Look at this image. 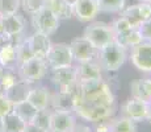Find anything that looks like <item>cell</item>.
Returning <instances> with one entry per match:
<instances>
[{
	"label": "cell",
	"mask_w": 151,
	"mask_h": 132,
	"mask_svg": "<svg viewBox=\"0 0 151 132\" xmlns=\"http://www.w3.org/2000/svg\"><path fill=\"white\" fill-rule=\"evenodd\" d=\"M32 57H34V55H33V53H32L30 48H29L27 39H25L17 45V66H20L21 63L27 62V61L30 60Z\"/></svg>",
	"instance_id": "1f68e13d"
},
{
	"label": "cell",
	"mask_w": 151,
	"mask_h": 132,
	"mask_svg": "<svg viewBox=\"0 0 151 132\" xmlns=\"http://www.w3.org/2000/svg\"><path fill=\"white\" fill-rule=\"evenodd\" d=\"M76 115L68 111H53L51 110V132H71L76 124Z\"/></svg>",
	"instance_id": "8fae6325"
},
{
	"label": "cell",
	"mask_w": 151,
	"mask_h": 132,
	"mask_svg": "<svg viewBox=\"0 0 151 132\" xmlns=\"http://www.w3.org/2000/svg\"><path fill=\"white\" fill-rule=\"evenodd\" d=\"M78 82L89 81V79H99L103 78V69L96 61H89V62H80L75 65Z\"/></svg>",
	"instance_id": "2e32d148"
},
{
	"label": "cell",
	"mask_w": 151,
	"mask_h": 132,
	"mask_svg": "<svg viewBox=\"0 0 151 132\" xmlns=\"http://www.w3.org/2000/svg\"><path fill=\"white\" fill-rule=\"evenodd\" d=\"M117 42H120L122 46H125L126 49H132L134 46H137L138 44H141L143 39H142L141 32L138 31V28H132L127 32L121 34H117L114 39Z\"/></svg>",
	"instance_id": "7402d4cb"
},
{
	"label": "cell",
	"mask_w": 151,
	"mask_h": 132,
	"mask_svg": "<svg viewBox=\"0 0 151 132\" xmlns=\"http://www.w3.org/2000/svg\"><path fill=\"white\" fill-rule=\"evenodd\" d=\"M146 122H149L151 124V102L149 103V111H147V116H146Z\"/></svg>",
	"instance_id": "60d3db41"
},
{
	"label": "cell",
	"mask_w": 151,
	"mask_h": 132,
	"mask_svg": "<svg viewBox=\"0 0 151 132\" xmlns=\"http://www.w3.org/2000/svg\"><path fill=\"white\" fill-rule=\"evenodd\" d=\"M3 71H4V67H3L1 65H0V75L3 74Z\"/></svg>",
	"instance_id": "f6af8a7d"
},
{
	"label": "cell",
	"mask_w": 151,
	"mask_h": 132,
	"mask_svg": "<svg viewBox=\"0 0 151 132\" xmlns=\"http://www.w3.org/2000/svg\"><path fill=\"white\" fill-rule=\"evenodd\" d=\"M138 31L141 32L143 41L151 42V17L147 20H143L141 23V25L138 26Z\"/></svg>",
	"instance_id": "e575fe53"
},
{
	"label": "cell",
	"mask_w": 151,
	"mask_h": 132,
	"mask_svg": "<svg viewBox=\"0 0 151 132\" xmlns=\"http://www.w3.org/2000/svg\"><path fill=\"white\" fill-rule=\"evenodd\" d=\"M47 1L46 0H20V8H22L25 13L34 15L46 7Z\"/></svg>",
	"instance_id": "f1b7e54d"
},
{
	"label": "cell",
	"mask_w": 151,
	"mask_h": 132,
	"mask_svg": "<svg viewBox=\"0 0 151 132\" xmlns=\"http://www.w3.org/2000/svg\"><path fill=\"white\" fill-rule=\"evenodd\" d=\"M93 132H112V130H110V122L109 120H104V122L96 123V127L93 128Z\"/></svg>",
	"instance_id": "8d00e7d4"
},
{
	"label": "cell",
	"mask_w": 151,
	"mask_h": 132,
	"mask_svg": "<svg viewBox=\"0 0 151 132\" xmlns=\"http://www.w3.org/2000/svg\"><path fill=\"white\" fill-rule=\"evenodd\" d=\"M3 33V26H1V17H0V34Z\"/></svg>",
	"instance_id": "ee69618b"
},
{
	"label": "cell",
	"mask_w": 151,
	"mask_h": 132,
	"mask_svg": "<svg viewBox=\"0 0 151 132\" xmlns=\"http://www.w3.org/2000/svg\"><path fill=\"white\" fill-rule=\"evenodd\" d=\"M46 7L53 12V15L58 20H70L74 16V9L72 5L68 4L66 0H50L47 1Z\"/></svg>",
	"instance_id": "ffe728a7"
},
{
	"label": "cell",
	"mask_w": 151,
	"mask_h": 132,
	"mask_svg": "<svg viewBox=\"0 0 151 132\" xmlns=\"http://www.w3.org/2000/svg\"><path fill=\"white\" fill-rule=\"evenodd\" d=\"M24 132H50V131H45L42 130V128L37 127L36 124H33V123H27V127H25Z\"/></svg>",
	"instance_id": "f35d334b"
},
{
	"label": "cell",
	"mask_w": 151,
	"mask_h": 132,
	"mask_svg": "<svg viewBox=\"0 0 151 132\" xmlns=\"http://www.w3.org/2000/svg\"><path fill=\"white\" fill-rule=\"evenodd\" d=\"M30 89H32L30 83L22 81V79H19L12 87H9L7 91H4V94L7 95V98L14 104V103H19V102L27 101Z\"/></svg>",
	"instance_id": "d6986e66"
},
{
	"label": "cell",
	"mask_w": 151,
	"mask_h": 132,
	"mask_svg": "<svg viewBox=\"0 0 151 132\" xmlns=\"http://www.w3.org/2000/svg\"><path fill=\"white\" fill-rule=\"evenodd\" d=\"M142 0H124V9L125 8H130V7H135V5L141 4Z\"/></svg>",
	"instance_id": "ab89813d"
},
{
	"label": "cell",
	"mask_w": 151,
	"mask_h": 132,
	"mask_svg": "<svg viewBox=\"0 0 151 132\" xmlns=\"http://www.w3.org/2000/svg\"><path fill=\"white\" fill-rule=\"evenodd\" d=\"M46 1H50V0H46Z\"/></svg>",
	"instance_id": "7dc6e473"
},
{
	"label": "cell",
	"mask_w": 151,
	"mask_h": 132,
	"mask_svg": "<svg viewBox=\"0 0 151 132\" xmlns=\"http://www.w3.org/2000/svg\"><path fill=\"white\" fill-rule=\"evenodd\" d=\"M110 130L112 132H138L137 123L126 116H120L116 119H110Z\"/></svg>",
	"instance_id": "cb8c5ba5"
},
{
	"label": "cell",
	"mask_w": 151,
	"mask_h": 132,
	"mask_svg": "<svg viewBox=\"0 0 151 132\" xmlns=\"http://www.w3.org/2000/svg\"><path fill=\"white\" fill-rule=\"evenodd\" d=\"M99 11L105 13H121L124 9V0H97Z\"/></svg>",
	"instance_id": "83f0119b"
},
{
	"label": "cell",
	"mask_w": 151,
	"mask_h": 132,
	"mask_svg": "<svg viewBox=\"0 0 151 132\" xmlns=\"http://www.w3.org/2000/svg\"><path fill=\"white\" fill-rule=\"evenodd\" d=\"M50 79L57 90H72L78 86L74 65L50 70Z\"/></svg>",
	"instance_id": "ba28073f"
},
{
	"label": "cell",
	"mask_w": 151,
	"mask_h": 132,
	"mask_svg": "<svg viewBox=\"0 0 151 132\" xmlns=\"http://www.w3.org/2000/svg\"><path fill=\"white\" fill-rule=\"evenodd\" d=\"M72 53V58L76 63L80 62H89L96 61L97 57V48H95L86 37H76L68 44Z\"/></svg>",
	"instance_id": "52a82bcc"
},
{
	"label": "cell",
	"mask_w": 151,
	"mask_h": 132,
	"mask_svg": "<svg viewBox=\"0 0 151 132\" xmlns=\"http://www.w3.org/2000/svg\"><path fill=\"white\" fill-rule=\"evenodd\" d=\"M27 101L37 110H45V108H50L51 102V93L47 87L45 86H36L32 87Z\"/></svg>",
	"instance_id": "9a60e30c"
},
{
	"label": "cell",
	"mask_w": 151,
	"mask_h": 132,
	"mask_svg": "<svg viewBox=\"0 0 151 132\" xmlns=\"http://www.w3.org/2000/svg\"><path fill=\"white\" fill-rule=\"evenodd\" d=\"M19 79L20 77L17 74V69H4L3 74L0 75V93L7 91Z\"/></svg>",
	"instance_id": "4316f807"
},
{
	"label": "cell",
	"mask_w": 151,
	"mask_h": 132,
	"mask_svg": "<svg viewBox=\"0 0 151 132\" xmlns=\"http://www.w3.org/2000/svg\"><path fill=\"white\" fill-rule=\"evenodd\" d=\"M45 61L50 70L74 65V58H72L70 45L65 42L51 44V48L49 50L47 55H46Z\"/></svg>",
	"instance_id": "5b68a950"
},
{
	"label": "cell",
	"mask_w": 151,
	"mask_h": 132,
	"mask_svg": "<svg viewBox=\"0 0 151 132\" xmlns=\"http://www.w3.org/2000/svg\"><path fill=\"white\" fill-rule=\"evenodd\" d=\"M0 65L4 69H17V45L5 44L0 46Z\"/></svg>",
	"instance_id": "44dd1931"
},
{
	"label": "cell",
	"mask_w": 151,
	"mask_h": 132,
	"mask_svg": "<svg viewBox=\"0 0 151 132\" xmlns=\"http://www.w3.org/2000/svg\"><path fill=\"white\" fill-rule=\"evenodd\" d=\"M37 108L33 107L30 103H29L28 101H22V102H19V103H14L13 104V111L16 115H19L20 118L22 120H25L27 123H29L32 119H33V116L36 115L37 112Z\"/></svg>",
	"instance_id": "d4e9b609"
},
{
	"label": "cell",
	"mask_w": 151,
	"mask_h": 132,
	"mask_svg": "<svg viewBox=\"0 0 151 132\" xmlns=\"http://www.w3.org/2000/svg\"><path fill=\"white\" fill-rule=\"evenodd\" d=\"M71 132H93V130H92L89 125L87 124H82V123H76L75 124V127L72 128Z\"/></svg>",
	"instance_id": "74e56055"
},
{
	"label": "cell",
	"mask_w": 151,
	"mask_h": 132,
	"mask_svg": "<svg viewBox=\"0 0 151 132\" xmlns=\"http://www.w3.org/2000/svg\"><path fill=\"white\" fill-rule=\"evenodd\" d=\"M130 61L139 71L151 74V42L142 41L137 46L132 48Z\"/></svg>",
	"instance_id": "9c48e42d"
},
{
	"label": "cell",
	"mask_w": 151,
	"mask_h": 132,
	"mask_svg": "<svg viewBox=\"0 0 151 132\" xmlns=\"http://www.w3.org/2000/svg\"><path fill=\"white\" fill-rule=\"evenodd\" d=\"M121 15L130 23V25H132L133 28H138V26L141 25V23L143 21V20L141 19V16H139L138 5L130 7V8H125V9L121 11Z\"/></svg>",
	"instance_id": "4dcf8cb0"
},
{
	"label": "cell",
	"mask_w": 151,
	"mask_h": 132,
	"mask_svg": "<svg viewBox=\"0 0 151 132\" xmlns=\"http://www.w3.org/2000/svg\"><path fill=\"white\" fill-rule=\"evenodd\" d=\"M74 16L80 23H91L96 19L99 15V5L97 0H76L74 5Z\"/></svg>",
	"instance_id": "4fadbf2b"
},
{
	"label": "cell",
	"mask_w": 151,
	"mask_h": 132,
	"mask_svg": "<svg viewBox=\"0 0 151 132\" xmlns=\"http://www.w3.org/2000/svg\"><path fill=\"white\" fill-rule=\"evenodd\" d=\"M66 1L68 3V4H71V5H74L75 3H76V0H66Z\"/></svg>",
	"instance_id": "7bdbcfd3"
},
{
	"label": "cell",
	"mask_w": 151,
	"mask_h": 132,
	"mask_svg": "<svg viewBox=\"0 0 151 132\" xmlns=\"http://www.w3.org/2000/svg\"><path fill=\"white\" fill-rule=\"evenodd\" d=\"M83 37H86L97 49L105 46L116 39L110 24L104 21H91L84 29Z\"/></svg>",
	"instance_id": "3957f363"
},
{
	"label": "cell",
	"mask_w": 151,
	"mask_h": 132,
	"mask_svg": "<svg viewBox=\"0 0 151 132\" xmlns=\"http://www.w3.org/2000/svg\"><path fill=\"white\" fill-rule=\"evenodd\" d=\"M27 41H28V45H29V48H30L34 57L45 60L49 50H50V48H51L50 37L43 33H40V32H34L30 37H28Z\"/></svg>",
	"instance_id": "5bb4252c"
},
{
	"label": "cell",
	"mask_w": 151,
	"mask_h": 132,
	"mask_svg": "<svg viewBox=\"0 0 151 132\" xmlns=\"http://www.w3.org/2000/svg\"><path fill=\"white\" fill-rule=\"evenodd\" d=\"M130 93L133 98L141 99L143 102H151V78L135 79L130 83Z\"/></svg>",
	"instance_id": "ac0fdd59"
},
{
	"label": "cell",
	"mask_w": 151,
	"mask_h": 132,
	"mask_svg": "<svg viewBox=\"0 0 151 132\" xmlns=\"http://www.w3.org/2000/svg\"><path fill=\"white\" fill-rule=\"evenodd\" d=\"M25 127L27 122L14 112L8 114L3 118V132H24Z\"/></svg>",
	"instance_id": "603a6c76"
},
{
	"label": "cell",
	"mask_w": 151,
	"mask_h": 132,
	"mask_svg": "<svg viewBox=\"0 0 151 132\" xmlns=\"http://www.w3.org/2000/svg\"><path fill=\"white\" fill-rule=\"evenodd\" d=\"M1 26H3V33L8 34V36H19V34H21L24 32L25 28L24 17L20 16L19 12L1 17Z\"/></svg>",
	"instance_id": "e0dca14e"
},
{
	"label": "cell",
	"mask_w": 151,
	"mask_h": 132,
	"mask_svg": "<svg viewBox=\"0 0 151 132\" xmlns=\"http://www.w3.org/2000/svg\"><path fill=\"white\" fill-rule=\"evenodd\" d=\"M147 111H149V103L141 101V99L133 98V96L130 99H127L122 106L124 116L132 119L135 123H141L143 120H146Z\"/></svg>",
	"instance_id": "7c38bea8"
},
{
	"label": "cell",
	"mask_w": 151,
	"mask_h": 132,
	"mask_svg": "<svg viewBox=\"0 0 151 132\" xmlns=\"http://www.w3.org/2000/svg\"><path fill=\"white\" fill-rule=\"evenodd\" d=\"M138 12L142 20H147L151 17V4L150 3L142 1L141 4H138Z\"/></svg>",
	"instance_id": "d590c367"
},
{
	"label": "cell",
	"mask_w": 151,
	"mask_h": 132,
	"mask_svg": "<svg viewBox=\"0 0 151 132\" xmlns=\"http://www.w3.org/2000/svg\"><path fill=\"white\" fill-rule=\"evenodd\" d=\"M50 132H51V131H50Z\"/></svg>",
	"instance_id": "c3c4849f"
},
{
	"label": "cell",
	"mask_w": 151,
	"mask_h": 132,
	"mask_svg": "<svg viewBox=\"0 0 151 132\" xmlns=\"http://www.w3.org/2000/svg\"><path fill=\"white\" fill-rule=\"evenodd\" d=\"M0 132H3V116H0Z\"/></svg>",
	"instance_id": "b9f144b4"
},
{
	"label": "cell",
	"mask_w": 151,
	"mask_h": 132,
	"mask_svg": "<svg viewBox=\"0 0 151 132\" xmlns=\"http://www.w3.org/2000/svg\"><path fill=\"white\" fill-rule=\"evenodd\" d=\"M117 106H106L100 103H93L89 101H84L76 96L74 114L79 116V119L89 123H99L104 120H110L116 114Z\"/></svg>",
	"instance_id": "6da1fadb"
},
{
	"label": "cell",
	"mask_w": 151,
	"mask_h": 132,
	"mask_svg": "<svg viewBox=\"0 0 151 132\" xmlns=\"http://www.w3.org/2000/svg\"><path fill=\"white\" fill-rule=\"evenodd\" d=\"M50 122H51V108H45V110H38L33 119L29 123H33L37 127L42 128L45 131H50Z\"/></svg>",
	"instance_id": "484cf974"
},
{
	"label": "cell",
	"mask_w": 151,
	"mask_h": 132,
	"mask_svg": "<svg viewBox=\"0 0 151 132\" xmlns=\"http://www.w3.org/2000/svg\"><path fill=\"white\" fill-rule=\"evenodd\" d=\"M20 9V0H0V17L17 13Z\"/></svg>",
	"instance_id": "f546056e"
},
{
	"label": "cell",
	"mask_w": 151,
	"mask_h": 132,
	"mask_svg": "<svg viewBox=\"0 0 151 132\" xmlns=\"http://www.w3.org/2000/svg\"><path fill=\"white\" fill-rule=\"evenodd\" d=\"M142 1H145V3H150V4H151V0H142Z\"/></svg>",
	"instance_id": "bcb514c9"
},
{
	"label": "cell",
	"mask_w": 151,
	"mask_h": 132,
	"mask_svg": "<svg viewBox=\"0 0 151 132\" xmlns=\"http://www.w3.org/2000/svg\"><path fill=\"white\" fill-rule=\"evenodd\" d=\"M49 71H50V69H49L46 61L37 57H32L27 62L17 66V74H19L20 79L30 85H34L43 79Z\"/></svg>",
	"instance_id": "277c9868"
},
{
	"label": "cell",
	"mask_w": 151,
	"mask_h": 132,
	"mask_svg": "<svg viewBox=\"0 0 151 132\" xmlns=\"http://www.w3.org/2000/svg\"><path fill=\"white\" fill-rule=\"evenodd\" d=\"M32 25L36 32H40V33H43L50 37L58 31L60 20H58L53 15V12L47 7H45L40 12L32 15Z\"/></svg>",
	"instance_id": "8992f818"
},
{
	"label": "cell",
	"mask_w": 151,
	"mask_h": 132,
	"mask_svg": "<svg viewBox=\"0 0 151 132\" xmlns=\"http://www.w3.org/2000/svg\"><path fill=\"white\" fill-rule=\"evenodd\" d=\"M110 26H112V31H113V33H114V36L125 33V32H127L129 29L133 28V26L130 25V23L125 19L122 15H121L120 17H117L116 20H113V21L110 23Z\"/></svg>",
	"instance_id": "d6a6232c"
},
{
	"label": "cell",
	"mask_w": 151,
	"mask_h": 132,
	"mask_svg": "<svg viewBox=\"0 0 151 132\" xmlns=\"http://www.w3.org/2000/svg\"><path fill=\"white\" fill-rule=\"evenodd\" d=\"M126 58H127V49L114 40L99 49L96 62L100 65L103 70L110 73L120 70L121 66L126 62Z\"/></svg>",
	"instance_id": "7a4b0ae2"
},
{
	"label": "cell",
	"mask_w": 151,
	"mask_h": 132,
	"mask_svg": "<svg viewBox=\"0 0 151 132\" xmlns=\"http://www.w3.org/2000/svg\"><path fill=\"white\" fill-rule=\"evenodd\" d=\"M13 111V103L7 98L4 93H0V116L4 118L5 115Z\"/></svg>",
	"instance_id": "836d02e7"
},
{
	"label": "cell",
	"mask_w": 151,
	"mask_h": 132,
	"mask_svg": "<svg viewBox=\"0 0 151 132\" xmlns=\"http://www.w3.org/2000/svg\"><path fill=\"white\" fill-rule=\"evenodd\" d=\"M78 96V86L72 90H57L51 93L50 108L53 111H68L74 112Z\"/></svg>",
	"instance_id": "30bf717a"
}]
</instances>
